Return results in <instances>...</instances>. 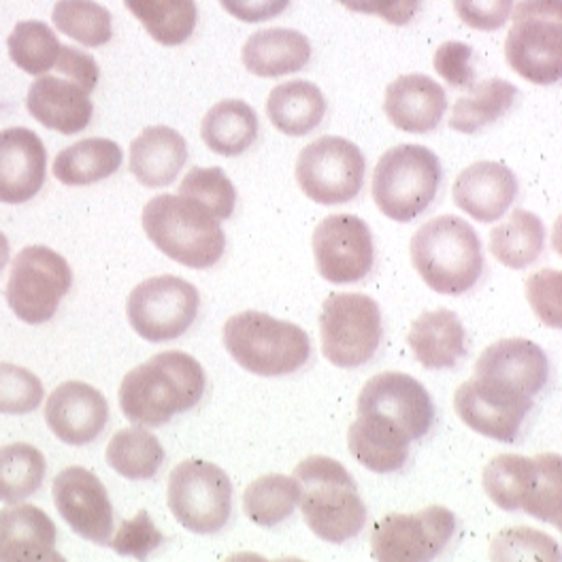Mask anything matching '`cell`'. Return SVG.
<instances>
[{"label":"cell","mask_w":562,"mask_h":562,"mask_svg":"<svg viewBox=\"0 0 562 562\" xmlns=\"http://www.w3.org/2000/svg\"><path fill=\"white\" fill-rule=\"evenodd\" d=\"M205 387V371L194 356L162 351L128 371L120 386V407L135 426L158 428L194 409Z\"/></svg>","instance_id":"obj_1"},{"label":"cell","mask_w":562,"mask_h":562,"mask_svg":"<svg viewBox=\"0 0 562 562\" xmlns=\"http://www.w3.org/2000/svg\"><path fill=\"white\" fill-rule=\"evenodd\" d=\"M409 251L418 276L439 294L460 296L484 276L482 241L458 215H439L422 224Z\"/></svg>","instance_id":"obj_2"},{"label":"cell","mask_w":562,"mask_h":562,"mask_svg":"<svg viewBox=\"0 0 562 562\" xmlns=\"http://www.w3.org/2000/svg\"><path fill=\"white\" fill-rule=\"evenodd\" d=\"M299 505L312 532L328 543H346L367 527V505L350 471L328 457L305 458L292 475Z\"/></svg>","instance_id":"obj_3"},{"label":"cell","mask_w":562,"mask_h":562,"mask_svg":"<svg viewBox=\"0 0 562 562\" xmlns=\"http://www.w3.org/2000/svg\"><path fill=\"white\" fill-rule=\"evenodd\" d=\"M143 231L165 256L188 269H210L226 249L220 222L179 194L154 196L143 210Z\"/></svg>","instance_id":"obj_4"},{"label":"cell","mask_w":562,"mask_h":562,"mask_svg":"<svg viewBox=\"0 0 562 562\" xmlns=\"http://www.w3.org/2000/svg\"><path fill=\"white\" fill-rule=\"evenodd\" d=\"M224 346L239 367L260 378H281L303 369L312 356L307 333L262 312H244L224 324Z\"/></svg>","instance_id":"obj_5"},{"label":"cell","mask_w":562,"mask_h":562,"mask_svg":"<svg viewBox=\"0 0 562 562\" xmlns=\"http://www.w3.org/2000/svg\"><path fill=\"white\" fill-rule=\"evenodd\" d=\"M443 179L441 162L424 145H396L373 171V201L386 217L407 224L430 207Z\"/></svg>","instance_id":"obj_6"},{"label":"cell","mask_w":562,"mask_h":562,"mask_svg":"<svg viewBox=\"0 0 562 562\" xmlns=\"http://www.w3.org/2000/svg\"><path fill=\"white\" fill-rule=\"evenodd\" d=\"M509 67L537 86H554L562 72V0H520L505 41Z\"/></svg>","instance_id":"obj_7"},{"label":"cell","mask_w":562,"mask_h":562,"mask_svg":"<svg viewBox=\"0 0 562 562\" xmlns=\"http://www.w3.org/2000/svg\"><path fill=\"white\" fill-rule=\"evenodd\" d=\"M382 312L367 294H330L319 314L326 360L339 369L367 364L382 344Z\"/></svg>","instance_id":"obj_8"},{"label":"cell","mask_w":562,"mask_h":562,"mask_svg":"<svg viewBox=\"0 0 562 562\" xmlns=\"http://www.w3.org/2000/svg\"><path fill=\"white\" fill-rule=\"evenodd\" d=\"M169 509L190 532H220L233 514L231 477L207 460L190 458L179 462L169 477Z\"/></svg>","instance_id":"obj_9"},{"label":"cell","mask_w":562,"mask_h":562,"mask_svg":"<svg viewBox=\"0 0 562 562\" xmlns=\"http://www.w3.org/2000/svg\"><path fill=\"white\" fill-rule=\"evenodd\" d=\"M72 271L65 256L45 246L24 247L7 281L4 299L11 312L26 324H45L69 294Z\"/></svg>","instance_id":"obj_10"},{"label":"cell","mask_w":562,"mask_h":562,"mask_svg":"<svg viewBox=\"0 0 562 562\" xmlns=\"http://www.w3.org/2000/svg\"><path fill=\"white\" fill-rule=\"evenodd\" d=\"M201 294L190 281L158 276L140 281L131 292L126 314L133 330L149 344L183 337L196 322Z\"/></svg>","instance_id":"obj_11"},{"label":"cell","mask_w":562,"mask_h":562,"mask_svg":"<svg viewBox=\"0 0 562 562\" xmlns=\"http://www.w3.org/2000/svg\"><path fill=\"white\" fill-rule=\"evenodd\" d=\"M367 173V160L358 145L344 137H319L296 160V181L317 205H346L353 201Z\"/></svg>","instance_id":"obj_12"},{"label":"cell","mask_w":562,"mask_h":562,"mask_svg":"<svg viewBox=\"0 0 562 562\" xmlns=\"http://www.w3.org/2000/svg\"><path fill=\"white\" fill-rule=\"evenodd\" d=\"M457 532V516L441 505L416 514H387L371 532L373 557L382 562L437 559Z\"/></svg>","instance_id":"obj_13"},{"label":"cell","mask_w":562,"mask_h":562,"mask_svg":"<svg viewBox=\"0 0 562 562\" xmlns=\"http://www.w3.org/2000/svg\"><path fill=\"white\" fill-rule=\"evenodd\" d=\"M532 407V396L477 375L454 394L458 418L471 430L501 443H514L520 437Z\"/></svg>","instance_id":"obj_14"},{"label":"cell","mask_w":562,"mask_h":562,"mask_svg":"<svg viewBox=\"0 0 562 562\" xmlns=\"http://www.w3.org/2000/svg\"><path fill=\"white\" fill-rule=\"evenodd\" d=\"M314 256L317 273L330 283L362 281L375 265L369 224L350 213L328 215L316 226Z\"/></svg>","instance_id":"obj_15"},{"label":"cell","mask_w":562,"mask_h":562,"mask_svg":"<svg viewBox=\"0 0 562 562\" xmlns=\"http://www.w3.org/2000/svg\"><path fill=\"white\" fill-rule=\"evenodd\" d=\"M375 414L396 424L412 441L424 439L435 424L428 390L405 373L386 371L369 380L358 396V416Z\"/></svg>","instance_id":"obj_16"},{"label":"cell","mask_w":562,"mask_h":562,"mask_svg":"<svg viewBox=\"0 0 562 562\" xmlns=\"http://www.w3.org/2000/svg\"><path fill=\"white\" fill-rule=\"evenodd\" d=\"M54 505L79 537L109 546L113 535V505L103 482L83 467H69L54 480Z\"/></svg>","instance_id":"obj_17"},{"label":"cell","mask_w":562,"mask_h":562,"mask_svg":"<svg viewBox=\"0 0 562 562\" xmlns=\"http://www.w3.org/2000/svg\"><path fill=\"white\" fill-rule=\"evenodd\" d=\"M45 422L63 443L88 446L103 435L109 405L97 387L86 382H65L49 394Z\"/></svg>","instance_id":"obj_18"},{"label":"cell","mask_w":562,"mask_h":562,"mask_svg":"<svg viewBox=\"0 0 562 562\" xmlns=\"http://www.w3.org/2000/svg\"><path fill=\"white\" fill-rule=\"evenodd\" d=\"M47 151L29 128L0 133V203L22 205L35 199L45 183Z\"/></svg>","instance_id":"obj_19"},{"label":"cell","mask_w":562,"mask_h":562,"mask_svg":"<svg viewBox=\"0 0 562 562\" xmlns=\"http://www.w3.org/2000/svg\"><path fill=\"white\" fill-rule=\"evenodd\" d=\"M26 105L38 124L63 135L86 131L94 113L90 92L65 75H43L35 79Z\"/></svg>","instance_id":"obj_20"},{"label":"cell","mask_w":562,"mask_h":562,"mask_svg":"<svg viewBox=\"0 0 562 562\" xmlns=\"http://www.w3.org/2000/svg\"><path fill=\"white\" fill-rule=\"evenodd\" d=\"M448 109L446 90L428 75H401L386 88L384 111L392 126L403 133H432Z\"/></svg>","instance_id":"obj_21"},{"label":"cell","mask_w":562,"mask_h":562,"mask_svg":"<svg viewBox=\"0 0 562 562\" xmlns=\"http://www.w3.org/2000/svg\"><path fill=\"white\" fill-rule=\"evenodd\" d=\"M475 375L535 396L548 386L550 362L546 351L528 339H503L482 351Z\"/></svg>","instance_id":"obj_22"},{"label":"cell","mask_w":562,"mask_h":562,"mask_svg":"<svg viewBox=\"0 0 562 562\" xmlns=\"http://www.w3.org/2000/svg\"><path fill=\"white\" fill-rule=\"evenodd\" d=\"M520 183L516 173L501 162H475L458 176L454 203L473 220L498 222L518 196Z\"/></svg>","instance_id":"obj_23"},{"label":"cell","mask_w":562,"mask_h":562,"mask_svg":"<svg viewBox=\"0 0 562 562\" xmlns=\"http://www.w3.org/2000/svg\"><path fill=\"white\" fill-rule=\"evenodd\" d=\"M63 561L56 552V525L35 505L0 512V562Z\"/></svg>","instance_id":"obj_24"},{"label":"cell","mask_w":562,"mask_h":562,"mask_svg":"<svg viewBox=\"0 0 562 562\" xmlns=\"http://www.w3.org/2000/svg\"><path fill=\"white\" fill-rule=\"evenodd\" d=\"M412 439L392 422L364 414L358 416L348 432L351 457L373 473H396L409 458Z\"/></svg>","instance_id":"obj_25"},{"label":"cell","mask_w":562,"mask_h":562,"mask_svg":"<svg viewBox=\"0 0 562 562\" xmlns=\"http://www.w3.org/2000/svg\"><path fill=\"white\" fill-rule=\"evenodd\" d=\"M407 344L422 367L430 371L454 369L467 356V330L450 310L424 312L414 319Z\"/></svg>","instance_id":"obj_26"},{"label":"cell","mask_w":562,"mask_h":562,"mask_svg":"<svg viewBox=\"0 0 562 562\" xmlns=\"http://www.w3.org/2000/svg\"><path fill=\"white\" fill-rule=\"evenodd\" d=\"M188 160V143L169 126H149L131 143V171L145 188L176 181Z\"/></svg>","instance_id":"obj_27"},{"label":"cell","mask_w":562,"mask_h":562,"mask_svg":"<svg viewBox=\"0 0 562 562\" xmlns=\"http://www.w3.org/2000/svg\"><path fill=\"white\" fill-rule=\"evenodd\" d=\"M244 65L256 77H281L305 69L312 60V43L292 29L258 31L244 45Z\"/></svg>","instance_id":"obj_28"},{"label":"cell","mask_w":562,"mask_h":562,"mask_svg":"<svg viewBox=\"0 0 562 562\" xmlns=\"http://www.w3.org/2000/svg\"><path fill=\"white\" fill-rule=\"evenodd\" d=\"M326 106L316 83L294 79L271 90L267 113L271 124L285 137H305L322 124Z\"/></svg>","instance_id":"obj_29"},{"label":"cell","mask_w":562,"mask_h":562,"mask_svg":"<svg viewBox=\"0 0 562 562\" xmlns=\"http://www.w3.org/2000/svg\"><path fill=\"white\" fill-rule=\"evenodd\" d=\"M541 454L535 458L503 454L484 469V491L503 512H527L539 482Z\"/></svg>","instance_id":"obj_30"},{"label":"cell","mask_w":562,"mask_h":562,"mask_svg":"<svg viewBox=\"0 0 562 562\" xmlns=\"http://www.w3.org/2000/svg\"><path fill=\"white\" fill-rule=\"evenodd\" d=\"M201 137L217 156H241L258 139V115L246 101H222L205 113Z\"/></svg>","instance_id":"obj_31"},{"label":"cell","mask_w":562,"mask_h":562,"mask_svg":"<svg viewBox=\"0 0 562 562\" xmlns=\"http://www.w3.org/2000/svg\"><path fill=\"white\" fill-rule=\"evenodd\" d=\"M122 149L115 140L83 139L65 147L54 160V177L65 186H92L117 173Z\"/></svg>","instance_id":"obj_32"},{"label":"cell","mask_w":562,"mask_h":562,"mask_svg":"<svg viewBox=\"0 0 562 562\" xmlns=\"http://www.w3.org/2000/svg\"><path fill=\"white\" fill-rule=\"evenodd\" d=\"M546 246V226L532 211L514 210L512 215L491 233L492 256L509 269L522 271L530 267Z\"/></svg>","instance_id":"obj_33"},{"label":"cell","mask_w":562,"mask_h":562,"mask_svg":"<svg viewBox=\"0 0 562 562\" xmlns=\"http://www.w3.org/2000/svg\"><path fill=\"white\" fill-rule=\"evenodd\" d=\"M167 452L156 435L143 426L117 430L106 446L109 467L126 480H151L165 464Z\"/></svg>","instance_id":"obj_34"},{"label":"cell","mask_w":562,"mask_h":562,"mask_svg":"<svg viewBox=\"0 0 562 562\" xmlns=\"http://www.w3.org/2000/svg\"><path fill=\"white\" fill-rule=\"evenodd\" d=\"M469 97L458 99L452 106L450 128L462 135H475L484 126L501 120L518 97V88L505 79L492 77L482 83H475Z\"/></svg>","instance_id":"obj_35"},{"label":"cell","mask_w":562,"mask_h":562,"mask_svg":"<svg viewBox=\"0 0 562 562\" xmlns=\"http://www.w3.org/2000/svg\"><path fill=\"white\" fill-rule=\"evenodd\" d=\"M124 4L145 26L147 35L167 47L186 43L199 22L194 0H124Z\"/></svg>","instance_id":"obj_36"},{"label":"cell","mask_w":562,"mask_h":562,"mask_svg":"<svg viewBox=\"0 0 562 562\" xmlns=\"http://www.w3.org/2000/svg\"><path fill=\"white\" fill-rule=\"evenodd\" d=\"M299 496L301 488L294 477L271 473L247 486L244 509L254 525L273 528L294 514L299 507Z\"/></svg>","instance_id":"obj_37"},{"label":"cell","mask_w":562,"mask_h":562,"mask_svg":"<svg viewBox=\"0 0 562 562\" xmlns=\"http://www.w3.org/2000/svg\"><path fill=\"white\" fill-rule=\"evenodd\" d=\"M45 457L31 443H9L0 450V501L18 505L41 491Z\"/></svg>","instance_id":"obj_38"},{"label":"cell","mask_w":562,"mask_h":562,"mask_svg":"<svg viewBox=\"0 0 562 562\" xmlns=\"http://www.w3.org/2000/svg\"><path fill=\"white\" fill-rule=\"evenodd\" d=\"M54 26L86 47H101L111 41V13L94 0H58Z\"/></svg>","instance_id":"obj_39"},{"label":"cell","mask_w":562,"mask_h":562,"mask_svg":"<svg viewBox=\"0 0 562 562\" xmlns=\"http://www.w3.org/2000/svg\"><path fill=\"white\" fill-rule=\"evenodd\" d=\"M11 60L29 75H45L56 67L63 43L43 22H20L7 41Z\"/></svg>","instance_id":"obj_40"},{"label":"cell","mask_w":562,"mask_h":562,"mask_svg":"<svg viewBox=\"0 0 562 562\" xmlns=\"http://www.w3.org/2000/svg\"><path fill=\"white\" fill-rule=\"evenodd\" d=\"M179 196H186L210 211L217 222H224L233 215L237 205V190L226 173L217 167H194L183 177L179 186Z\"/></svg>","instance_id":"obj_41"},{"label":"cell","mask_w":562,"mask_h":562,"mask_svg":"<svg viewBox=\"0 0 562 562\" xmlns=\"http://www.w3.org/2000/svg\"><path fill=\"white\" fill-rule=\"evenodd\" d=\"M492 561H559V543L532 528H507L492 541Z\"/></svg>","instance_id":"obj_42"},{"label":"cell","mask_w":562,"mask_h":562,"mask_svg":"<svg viewBox=\"0 0 562 562\" xmlns=\"http://www.w3.org/2000/svg\"><path fill=\"white\" fill-rule=\"evenodd\" d=\"M43 396L45 390L35 373L11 362H0V414H31L41 405Z\"/></svg>","instance_id":"obj_43"},{"label":"cell","mask_w":562,"mask_h":562,"mask_svg":"<svg viewBox=\"0 0 562 562\" xmlns=\"http://www.w3.org/2000/svg\"><path fill=\"white\" fill-rule=\"evenodd\" d=\"M561 469L562 462L559 454H541L539 482L527 509L528 516L550 522L557 528H561L562 525Z\"/></svg>","instance_id":"obj_44"},{"label":"cell","mask_w":562,"mask_h":562,"mask_svg":"<svg viewBox=\"0 0 562 562\" xmlns=\"http://www.w3.org/2000/svg\"><path fill=\"white\" fill-rule=\"evenodd\" d=\"M162 543H165V535L151 522L145 509H140L133 520H124L120 530L115 532V537L109 541V546L120 557H133L137 561H145Z\"/></svg>","instance_id":"obj_45"},{"label":"cell","mask_w":562,"mask_h":562,"mask_svg":"<svg viewBox=\"0 0 562 562\" xmlns=\"http://www.w3.org/2000/svg\"><path fill=\"white\" fill-rule=\"evenodd\" d=\"M471 60L473 49L467 43L448 41L435 52L432 65L443 81L454 90H471L475 86V67Z\"/></svg>","instance_id":"obj_46"},{"label":"cell","mask_w":562,"mask_h":562,"mask_svg":"<svg viewBox=\"0 0 562 562\" xmlns=\"http://www.w3.org/2000/svg\"><path fill=\"white\" fill-rule=\"evenodd\" d=\"M527 296L543 324L561 328V271L546 269L527 281Z\"/></svg>","instance_id":"obj_47"},{"label":"cell","mask_w":562,"mask_h":562,"mask_svg":"<svg viewBox=\"0 0 562 562\" xmlns=\"http://www.w3.org/2000/svg\"><path fill=\"white\" fill-rule=\"evenodd\" d=\"M514 0H454V11L462 24L475 31H498L512 18Z\"/></svg>","instance_id":"obj_48"},{"label":"cell","mask_w":562,"mask_h":562,"mask_svg":"<svg viewBox=\"0 0 562 562\" xmlns=\"http://www.w3.org/2000/svg\"><path fill=\"white\" fill-rule=\"evenodd\" d=\"M346 9L364 13V15H380L387 24L405 26L414 20L420 9V0H337Z\"/></svg>","instance_id":"obj_49"},{"label":"cell","mask_w":562,"mask_h":562,"mask_svg":"<svg viewBox=\"0 0 562 562\" xmlns=\"http://www.w3.org/2000/svg\"><path fill=\"white\" fill-rule=\"evenodd\" d=\"M54 70H58L60 75H65L69 79H75L88 92H92L97 88L99 75H101L97 60L90 54H86V52H81L77 47H69V45L60 47V54H58V60H56Z\"/></svg>","instance_id":"obj_50"},{"label":"cell","mask_w":562,"mask_h":562,"mask_svg":"<svg viewBox=\"0 0 562 562\" xmlns=\"http://www.w3.org/2000/svg\"><path fill=\"white\" fill-rule=\"evenodd\" d=\"M220 2L233 18L247 24L276 20L290 4V0H220Z\"/></svg>","instance_id":"obj_51"},{"label":"cell","mask_w":562,"mask_h":562,"mask_svg":"<svg viewBox=\"0 0 562 562\" xmlns=\"http://www.w3.org/2000/svg\"><path fill=\"white\" fill-rule=\"evenodd\" d=\"M9 254H11L9 241H7V237H4L2 231H0V273H2V269L7 267V262H9Z\"/></svg>","instance_id":"obj_52"}]
</instances>
